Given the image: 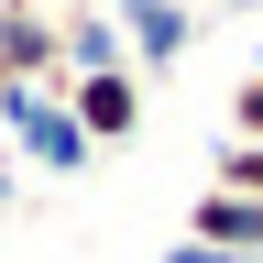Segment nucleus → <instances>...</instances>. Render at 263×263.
Returning a JSON list of instances; mask_svg holds the SVG:
<instances>
[{
	"mask_svg": "<svg viewBox=\"0 0 263 263\" xmlns=\"http://www.w3.org/2000/svg\"><path fill=\"white\" fill-rule=\"evenodd\" d=\"M11 186H22V176H11V143H0V197H11Z\"/></svg>",
	"mask_w": 263,
	"mask_h": 263,
	"instance_id": "11",
	"label": "nucleus"
},
{
	"mask_svg": "<svg viewBox=\"0 0 263 263\" xmlns=\"http://www.w3.org/2000/svg\"><path fill=\"white\" fill-rule=\"evenodd\" d=\"M0 143H11V164H33V176H88L99 143L77 132V110H66V88H11L0 77Z\"/></svg>",
	"mask_w": 263,
	"mask_h": 263,
	"instance_id": "1",
	"label": "nucleus"
},
{
	"mask_svg": "<svg viewBox=\"0 0 263 263\" xmlns=\"http://www.w3.org/2000/svg\"><path fill=\"white\" fill-rule=\"evenodd\" d=\"M11 11H55V0H11Z\"/></svg>",
	"mask_w": 263,
	"mask_h": 263,
	"instance_id": "12",
	"label": "nucleus"
},
{
	"mask_svg": "<svg viewBox=\"0 0 263 263\" xmlns=\"http://www.w3.org/2000/svg\"><path fill=\"white\" fill-rule=\"evenodd\" d=\"M197 11H252V22H263V0H197Z\"/></svg>",
	"mask_w": 263,
	"mask_h": 263,
	"instance_id": "9",
	"label": "nucleus"
},
{
	"mask_svg": "<svg viewBox=\"0 0 263 263\" xmlns=\"http://www.w3.org/2000/svg\"><path fill=\"white\" fill-rule=\"evenodd\" d=\"M99 11H110V22H132V11H154V0H99Z\"/></svg>",
	"mask_w": 263,
	"mask_h": 263,
	"instance_id": "10",
	"label": "nucleus"
},
{
	"mask_svg": "<svg viewBox=\"0 0 263 263\" xmlns=\"http://www.w3.org/2000/svg\"><path fill=\"white\" fill-rule=\"evenodd\" d=\"M55 44H66V77H99V66H132L121 22L99 11V0H55Z\"/></svg>",
	"mask_w": 263,
	"mask_h": 263,
	"instance_id": "5",
	"label": "nucleus"
},
{
	"mask_svg": "<svg viewBox=\"0 0 263 263\" xmlns=\"http://www.w3.org/2000/svg\"><path fill=\"white\" fill-rule=\"evenodd\" d=\"M186 241H209V252H230V263H252V252H263V197L197 186V209H186Z\"/></svg>",
	"mask_w": 263,
	"mask_h": 263,
	"instance_id": "4",
	"label": "nucleus"
},
{
	"mask_svg": "<svg viewBox=\"0 0 263 263\" xmlns=\"http://www.w3.org/2000/svg\"><path fill=\"white\" fill-rule=\"evenodd\" d=\"M66 110H77V132H88L99 154H110V143H132V132H143V77H132V66L66 77Z\"/></svg>",
	"mask_w": 263,
	"mask_h": 263,
	"instance_id": "2",
	"label": "nucleus"
},
{
	"mask_svg": "<svg viewBox=\"0 0 263 263\" xmlns=\"http://www.w3.org/2000/svg\"><path fill=\"white\" fill-rule=\"evenodd\" d=\"M164 263H230V252H209V241H176V252H164Z\"/></svg>",
	"mask_w": 263,
	"mask_h": 263,
	"instance_id": "8",
	"label": "nucleus"
},
{
	"mask_svg": "<svg viewBox=\"0 0 263 263\" xmlns=\"http://www.w3.org/2000/svg\"><path fill=\"white\" fill-rule=\"evenodd\" d=\"M252 77H263V44H252Z\"/></svg>",
	"mask_w": 263,
	"mask_h": 263,
	"instance_id": "13",
	"label": "nucleus"
},
{
	"mask_svg": "<svg viewBox=\"0 0 263 263\" xmlns=\"http://www.w3.org/2000/svg\"><path fill=\"white\" fill-rule=\"evenodd\" d=\"M230 132H241V143H263V77L230 88Z\"/></svg>",
	"mask_w": 263,
	"mask_h": 263,
	"instance_id": "7",
	"label": "nucleus"
},
{
	"mask_svg": "<svg viewBox=\"0 0 263 263\" xmlns=\"http://www.w3.org/2000/svg\"><path fill=\"white\" fill-rule=\"evenodd\" d=\"M252 263H263V252H252Z\"/></svg>",
	"mask_w": 263,
	"mask_h": 263,
	"instance_id": "14",
	"label": "nucleus"
},
{
	"mask_svg": "<svg viewBox=\"0 0 263 263\" xmlns=\"http://www.w3.org/2000/svg\"><path fill=\"white\" fill-rule=\"evenodd\" d=\"M0 77H11V88H66L55 11H11V0H0Z\"/></svg>",
	"mask_w": 263,
	"mask_h": 263,
	"instance_id": "3",
	"label": "nucleus"
},
{
	"mask_svg": "<svg viewBox=\"0 0 263 263\" xmlns=\"http://www.w3.org/2000/svg\"><path fill=\"white\" fill-rule=\"evenodd\" d=\"M209 186H230V197H263V143H241V132H230V143L209 154Z\"/></svg>",
	"mask_w": 263,
	"mask_h": 263,
	"instance_id": "6",
	"label": "nucleus"
}]
</instances>
